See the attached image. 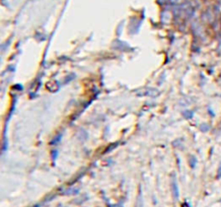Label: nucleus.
<instances>
[{
    "label": "nucleus",
    "instance_id": "obj_1",
    "mask_svg": "<svg viewBox=\"0 0 221 207\" xmlns=\"http://www.w3.org/2000/svg\"><path fill=\"white\" fill-rule=\"evenodd\" d=\"M173 191L174 198L178 199V186H177L176 182H173Z\"/></svg>",
    "mask_w": 221,
    "mask_h": 207
},
{
    "label": "nucleus",
    "instance_id": "obj_2",
    "mask_svg": "<svg viewBox=\"0 0 221 207\" xmlns=\"http://www.w3.org/2000/svg\"><path fill=\"white\" fill-rule=\"evenodd\" d=\"M218 176H219V178H221V164H220L219 169H218Z\"/></svg>",
    "mask_w": 221,
    "mask_h": 207
}]
</instances>
